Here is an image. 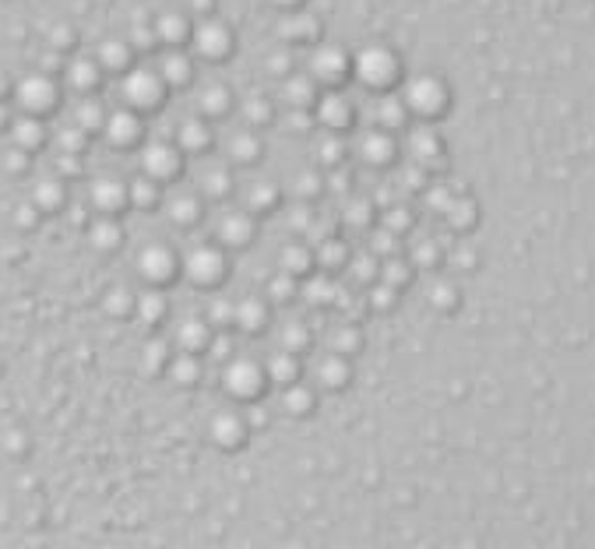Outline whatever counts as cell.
Instances as JSON below:
<instances>
[{"label":"cell","mask_w":595,"mask_h":549,"mask_svg":"<svg viewBox=\"0 0 595 549\" xmlns=\"http://www.w3.org/2000/svg\"><path fill=\"white\" fill-rule=\"evenodd\" d=\"M127 96H131V102H141V106H152L159 99V89H156V81L148 78V74H138L127 81Z\"/></svg>","instance_id":"cell-3"},{"label":"cell","mask_w":595,"mask_h":549,"mask_svg":"<svg viewBox=\"0 0 595 549\" xmlns=\"http://www.w3.org/2000/svg\"><path fill=\"white\" fill-rule=\"evenodd\" d=\"M18 96H21V102L26 106H32V110H42V106H53V84H47V81H26L18 89Z\"/></svg>","instance_id":"cell-2"},{"label":"cell","mask_w":595,"mask_h":549,"mask_svg":"<svg viewBox=\"0 0 595 549\" xmlns=\"http://www.w3.org/2000/svg\"><path fill=\"white\" fill-rule=\"evenodd\" d=\"M141 271H145V279H152V282H162V279H169L173 274V258H169L166 250H159V247H152L141 258Z\"/></svg>","instance_id":"cell-1"},{"label":"cell","mask_w":595,"mask_h":549,"mask_svg":"<svg viewBox=\"0 0 595 549\" xmlns=\"http://www.w3.org/2000/svg\"><path fill=\"white\" fill-rule=\"evenodd\" d=\"M148 169H152L156 177H162V173H169V169L177 166V159H173V152H169V148H152V152H148Z\"/></svg>","instance_id":"cell-4"}]
</instances>
